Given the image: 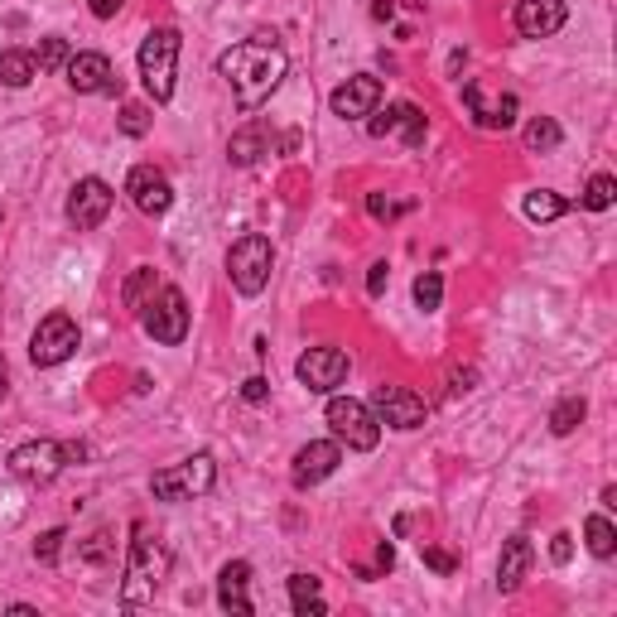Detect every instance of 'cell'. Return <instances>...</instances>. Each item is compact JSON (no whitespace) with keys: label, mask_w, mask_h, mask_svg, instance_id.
Here are the masks:
<instances>
[{"label":"cell","mask_w":617,"mask_h":617,"mask_svg":"<svg viewBox=\"0 0 617 617\" xmlns=\"http://www.w3.org/2000/svg\"><path fill=\"white\" fill-rule=\"evenodd\" d=\"M516 29H521V39H550V34H560L564 20H569V5L564 0H516Z\"/></svg>","instance_id":"obj_17"},{"label":"cell","mask_w":617,"mask_h":617,"mask_svg":"<svg viewBox=\"0 0 617 617\" xmlns=\"http://www.w3.org/2000/svg\"><path fill=\"white\" fill-rule=\"evenodd\" d=\"M217 73L232 82L237 92V107L242 111H256L261 102H270V92L285 82L290 73V54L275 34H251L242 44H232L227 54L217 58Z\"/></svg>","instance_id":"obj_1"},{"label":"cell","mask_w":617,"mask_h":617,"mask_svg":"<svg viewBox=\"0 0 617 617\" xmlns=\"http://www.w3.org/2000/svg\"><path fill=\"white\" fill-rule=\"evenodd\" d=\"M63 540H68V536H63L58 526H54V531H44V536L34 540V560H39V564H58V555H63Z\"/></svg>","instance_id":"obj_35"},{"label":"cell","mask_w":617,"mask_h":617,"mask_svg":"<svg viewBox=\"0 0 617 617\" xmlns=\"http://www.w3.org/2000/svg\"><path fill=\"white\" fill-rule=\"evenodd\" d=\"M82 333H78V319L73 314H44L39 328H34V338H29V362L34 367H58V362H68L73 352H78Z\"/></svg>","instance_id":"obj_8"},{"label":"cell","mask_w":617,"mask_h":617,"mask_svg":"<svg viewBox=\"0 0 617 617\" xmlns=\"http://www.w3.org/2000/svg\"><path fill=\"white\" fill-rule=\"evenodd\" d=\"M140 323H145V333L164 343V348H179L188 338V299L179 285H164L150 295V304L140 309Z\"/></svg>","instance_id":"obj_7"},{"label":"cell","mask_w":617,"mask_h":617,"mask_svg":"<svg viewBox=\"0 0 617 617\" xmlns=\"http://www.w3.org/2000/svg\"><path fill=\"white\" fill-rule=\"evenodd\" d=\"M160 290V280H155V266H135L131 280L121 285V304L131 309V314H140L145 304H150V295Z\"/></svg>","instance_id":"obj_23"},{"label":"cell","mask_w":617,"mask_h":617,"mask_svg":"<svg viewBox=\"0 0 617 617\" xmlns=\"http://www.w3.org/2000/svg\"><path fill=\"white\" fill-rule=\"evenodd\" d=\"M290 603H295L299 617L328 613V603L319 598V579H314V574H290Z\"/></svg>","instance_id":"obj_24"},{"label":"cell","mask_w":617,"mask_h":617,"mask_svg":"<svg viewBox=\"0 0 617 617\" xmlns=\"http://www.w3.org/2000/svg\"><path fill=\"white\" fill-rule=\"evenodd\" d=\"M179 49H184V39H179V29L174 25H155L145 39H140V82H145V92L155 97V102H169L174 97V78H179Z\"/></svg>","instance_id":"obj_3"},{"label":"cell","mask_w":617,"mask_h":617,"mask_svg":"<svg viewBox=\"0 0 617 617\" xmlns=\"http://www.w3.org/2000/svg\"><path fill=\"white\" fill-rule=\"evenodd\" d=\"M68 58H73V49H68V39H63V34L39 39V54H34L39 73H63V68H68Z\"/></svg>","instance_id":"obj_29"},{"label":"cell","mask_w":617,"mask_h":617,"mask_svg":"<svg viewBox=\"0 0 617 617\" xmlns=\"http://www.w3.org/2000/svg\"><path fill=\"white\" fill-rule=\"evenodd\" d=\"M338 463H343V444H338V439H309L295 454L290 478H295V487H314V483H323Z\"/></svg>","instance_id":"obj_18"},{"label":"cell","mask_w":617,"mask_h":617,"mask_svg":"<svg viewBox=\"0 0 617 617\" xmlns=\"http://www.w3.org/2000/svg\"><path fill=\"white\" fill-rule=\"evenodd\" d=\"M550 560H555V564H569V560H574V536H569V531H560V536L550 540Z\"/></svg>","instance_id":"obj_38"},{"label":"cell","mask_w":617,"mask_h":617,"mask_svg":"<svg viewBox=\"0 0 617 617\" xmlns=\"http://www.w3.org/2000/svg\"><path fill=\"white\" fill-rule=\"evenodd\" d=\"M372 415L391 430H420L430 410H425V396H415L410 386H376Z\"/></svg>","instance_id":"obj_12"},{"label":"cell","mask_w":617,"mask_h":617,"mask_svg":"<svg viewBox=\"0 0 617 617\" xmlns=\"http://www.w3.org/2000/svg\"><path fill=\"white\" fill-rule=\"evenodd\" d=\"M584 540H589V555H598V560H613L617 531H613V521H608L603 511H593L589 521H584Z\"/></svg>","instance_id":"obj_27"},{"label":"cell","mask_w":617,"mask_h":617,"mask_svg":"<svg viewBox=\"0 0 617 617\" xmlns=\"http://www.w3.org/2000/svg\"><path fill=\"white\" fill-rule=\"evenodd\" d=\"M323 420H328V430L338 444H348L357 454H367L381 444V420L372 415V405L352 401V396H328V410H323Z\"/></svg>","instance_id":"obj_5"},{"label":"cell","mask_w":617,"mask_h":617,"mask_svg":"<svg viewBox=\"0 0 617 617\" xmlns=\"http://www.w3.org/2000/svg\"><path fill=\"white\" fill-rule=\"evenodd\" d=\"M116 10H121V0H92V15H97V20H111Z\"/></svg>","instance_id":"obj_43"},{"label":"cell","mask_w":617,"mask_h":617,"mask_svg":"<svg viewBox=\"0 0 617 617\" xmlns=\"http://www.w3.org/2000/svg\"><path fill=\"white\" fill-rule=\"evenodd\" d=\"M367 131H372L376 140L401 135L405 145H425V111L410 107V102H396V107H386V111H372Z\"/></svg>","instance_id":"obj_19"},{"label":"cell","mask_w":617,"mask_h":617,"mask_svg":"<svg viewBox=\"0 0 617 617\" xmlns=\"http://www.w3.org/2000/svg\"><path fill=\"white\" fill-rule=\"evenodd\" d=\"M386 280H391V266H386V261H376L372 270H367V295H381V290H386Z\"/></svg>","instance_id":"obj_39"},{"label":"cell","mask_w":617,"mask_h":617,"mask_svg":"<svg viewBox=\"0 0 617 617\" xmlns=\"http://www.w3.org/2000/svg\"><path fill=\"white\" fill-rule=\"evenodd\" d=\"M425 564H430L434 574H454L458 560L449 555V550H439V545H425Z\"/></svg>","instance_id":"obj_36"},{"label":"cell","mask_w":617,"mask_h":617,"mask_svg":"<svg viewBox=\"0 0 617 617\" xmlns=\"http://www.w3.org/2000/svg\"><path fill=\"white\" fill-rule=\"evenodd\" d=\"M111 203H116V193H111L107 179L87 174V179H78L73 193H68V222H73L78 232H97V227L107 222Z\"/></svg>","instance_id":"obj_10"},{"label":"cell","mask_w":617,"mask_h":617,"mask_svg":"<svg viewBox=\"0 0 617 617\" xmlns=\"http://www.w3.org/2000/svg\"><path fill=\"white\" fill-rule=\"evenodd\" d=\"M531 564H536L531 540H526V536H511L507 545H502V560H497V589H502V593H516L521 584H526Z\"/></svg>","instance_id":"obj_21"},{"label":"cell","mask_w":617,"mask_h":617,"mask_svg":"<svg viewBox=\"0 0 617 617\" xmlns=\"http://www.w3.org/2000/svg\"><path fill=\"white\" fill-rule=\"evenodd\" d=\"M584 415H589V405H584V396H569V401H560L555 410H550V434H574L579 425H584Z\"/></svg>","instance_id":"obj_28"},{"label":"cell","mask_w":617,"mask_h":617,"mask_svg":"<svg viewBox=\"0 0 617 617\" xmlns=\"http://www.w3.org/2000/svg\"><path fill=\"white\" fill-rule=\"evenodd\" d=\"M131 555H126V584H121V603L140 608V603H155L164 574H169V545H164L145 521L131 526Z\"/></svg>","instance_id":"obj_2"},{"label":"cell","mask_w":617,"mask_h":617,"mask_svg":"<svg viewBox=\"0 0 617 617\" xmlns=\"http://www.w3.org/2000/svg\"><path fill=\"white\" fill-rule=\"evenodd\" d=\"M5 468L20 478V483H54L58 473L68 468V454H63V444L58 439H29V444H20V449H10V458H5Z\"/></svg>","instance_id":"obj_9"},{"label":"cell","mask_w":617,"mask_h":617,"mask_svg":"<svg viewBox=\"0 0 617 617\" xmlns=\"http://www.w3.org/2000/svg\"><path fill=\"white\" fill-rule=\"evenodd\" d=\"M213 483H217L213 454H193V458H184V463H169V468H160V473L150 478V492H155L160 502H188V497L213 492Z\"/></svg>","instance_id":"obj_6"},{"label":"cell","mask_w":617,"mask_h":617,"mask_svg":"<svg viewBox=\"0 0 617 617\" xmlns=\"http://www.w3.org/2000/svg\"><path fill=\"white\" fill-rule=\"evenodd\" d=\"M116 126H121V135L140 140V135L150 131V107H145V102H126V107H121V116H116Z\"/></svg>","instance_id":"obj_34"},{"label":"cell","mask_w":617,"mask_h":617,"mask_svg":"<svg viewBox=\"0 0 617 617\" xmlns=\"http://www.w3.org/2000/svg\"><path fill=\"white\" fill-rule=\"evenodd\" d=\"M270 145H275V135L261 126V121H251L246 131H237L227 140V160L232 164H256L261 155H270Z\"/></svg>","instance_id":"obj_22"},{"label":"cell","mask_w":617,"mask_h":617,"mask_svg":"<svg viewBox=\"0 0 617 617\" xmlns=\"http://www.w3.org/2000/svg\"><path fill=\"white\" fill-rule=\"evenodd\" d=\"M270 270H275V246L270 237L261 232H246L242 242H232L227 251V275H232V285H237V295H261L270 285Z\"/></svg>","instance_id":"obj_4"},{"label":"cell","mask_w":617,"mask_h":617,"mask_svg":"<svg viewBox=\"0 0 617 617\" xmlns=\"http://www.w3.org/2000/svg\"><path fill=\"white\" fill-rule=\"evenodd\" d=\"M463 102H468L473 121H478L483 131H507V126H516V111H521L516 92H502V97H492V102H487L483 82H473V78L463 82Z\"/></svg>","instance_id":"obj_15"},{"label":"cell","mask_w":617,"mask_h":617,"mask_svg":"<svg viewBox=\"0 0 617 617\" xmlns=\"http://www.w3.org/2000/svg\"><path fill=\"white\" fill-rule=\"evenodd\" d=\"M126 193H131V203L145 217L169 213V203H174V188H169V179H164L155 164H135L131 174H126Z\"/></svg>","instance_id":"obj_14"},{"label":"cell","mask_w":617,"mask_h":617,"mask_svg":"<svg viewBox=\"0 0 617 617\" xmlns=\"http://www.w3.org/2000/svg\"><path fill=\"white\" fill-rule=\"evenodd\" d=\"M367 213H372L376 222H391V217L401 213V208H391V203H386V198H381V193H372V198H367Z\"/></svg>","instance_id":"obj_40"},{"label":"cell","mask_w":617,"mask_h":617,"mask_svg":"<svg viewBox=\"0 0 617 617\" xmlns=\"http://www.w3.org/2000/svg\"><path fill=\"white\" fill-rule=\"evenodd\" d=\"M328 107H333V116H343V121L372 116V111L381 107V78H372V73H357V78H348L343 87H333Z\"/></svg>","instance_id":"obj_16"},{"label":"cell","mask_w":617,"mask_h":617,"mask_svg":"<svg viewBox=\"0 0 617 617\" xmlns=\"http://www.w3.org/2000/svg\"><path fill=\"white\" fill-rule=\"evenodd\" d=\"M473 381H478V372H473V367H463V372L449 376V391H454V396H468V391H473Z\"/></svg>","instance_id":"obj_41"},{"label":"cell","mask_w":617,"mask_h":617,"mask_svg":"<svg viewBox=\"0 0 617 617\" xmlns=\"http://www.w3.org/2000/svg\"><path fill=\"white\" fill-rule=\"evenodd\" d=\"M34 73H39L34 54H25V49H5V54H0V82H5V87H29Z\"/></svg>","instance_id":"obj_25"},{"label":"cell","mask_w":617,"mask_h":617,"mask_svg":"<svg viewBox=\"0 0 617 617\" xmlns=\"http://www.w3.org/2000/svg\"><path fill=\"white\" fill-rule=\"evenodd\" d=\"M521 208H526V217H531V222H555V217L569 213V198L550 193V188H531Z\"/></svg>","instance_id":"obj_26"},{"label":"cell","mask_w":617,"mask_h":617,"mask_svg":"<svg viewBox=\"0 0 617 617\" xmlns=\"http://www.w3.org/2000/svg\"><path fill=\"white\" fill-rule=\"evenodd\" d=\"M613 198H617V179H613V174H593L579 203H584L589 213H608V208H613Z\"/></svg>","instance_id":"obj_30"},{"label":"cell","mask_w":617,"mask_h":617,"mask_svg":"<svg viewBox=\"0 0 617 617\" xmlns=\"http://www.w3.org/2000/svg\"><path fill=\"white\" fill-rule=\"evenodd\" d=\"M78 560L82 564H111L116 560V540H111V531H92V536L78 545Z\"/></svg>","instance_id":"obj_32"},{"label":"cell","mask_w":617,"mask_h":617,"mask_svg":"<svg viewBox=\"0 0 617 617\" xmlns=\"http://www.w3.org/2000/svg\"><path fill=\"white\" fill-rule=\"evenodd\" d=\"M63 78L73 92H107V97H121V78H116V68H111L107 54H73L68 58V68H63Z\"/></svg>","instance_id":"obj_13"},{"label":"cell","mask_w":617,"mask_h":617,"mask_svg":"<svg viewBox=\"0 0 617 617\" xmlns=\"http://www.w3.org/2000/svg\"><path fill=\"white\" fill-rule=\"evenodd\" d=\"M372 15H376V20H396V0H376Z\"/></svg>","instance_id":"obj_44"},{"label":"cell","mask_w":617,"mask_h":617,"mask_svg":"<svg viewBox=\"0 0 617 617\" xmlns=\"http://www.w3.org/2000/svg\"><path fill=\"white\" fill-rule=\"evenodd\" d=\"M251 564L246 560H232L222 564V574H217V603H222V613H237V617H251Z\"/></svg>","instance_id":"obj_20"},{"label":"cell","mask_w":617,"mask_h":617,"mask_svg":"<svg viewBox=\"0 0 617 617\" xmlns=\"http://www.w3.org/2000/svg\"><path fill=\"white\" fill-rule=\"evenodd\" d=\"M295 376L314 396H333V391L348 381V352L343 348H309L295 362Z\"/></svg>","instance_id":"obj_11"},{"label":"cell","mask_w":617,"mask_h":617,"mask_svg":"<svg viewBox=\"0 0 617 617\" xmlns=\"http://www.w3.org/2000/svg\"><path fill=\"white\" fill-rule=\"evenodd\" d=\"M5 391H10V367H5V357H0V401H5Z\"/></svg>","instance_id":"obj_45"},{"label":"cell","mask_w":617,"mask_h":617,"mask_svg":"<svg viewBox=\"0 0 617 617\" xmlns=\"http://www.w3.org/2000/svg\"><path fill=\"white\" fill-rule=\"evenodd\" d=\"M415 304H420L425 314H434V309L444 304V275H439V270H425V275L415 280Z\"/></svg>","instance_id":"obj_33"},{"label":"cell","mask_w":617,"mask_h":617,"mask_svg":"<svg viewBox=\"0 0 617 617\" xmlns=\"http://www.w3.org/2000/svg\"><path fill=\"white\" fill-rule=\"evenodd\" d=\"M391 564H396V550H391V540H381L376 545V574H391Z\"/></svg>","instance_id":"obj_42"},{"label":"cell","mask_w":617,"mask_h":617,"mask_svg":"<svg viewBox=\"0 0 617 617\" xmlns=\"http://www.w3.org/2000/svg\"><path fill=\"white\" fill-rule=\"evenodd\" d=\"M266 396H270V381H266V376H246V381H242V401L261 405Z\"/></svg>","instance_id":"obj_37"},{"label":"cell","mask_w":617,"mask_h":617,"mask_svg":"<svg viewBox=\"0 0 617 617\" xmlns=\"http://www.w3.org/2000/svg\"><path fill=\"white\" fill-rule=\"evenodd\" d=\"M560 140H564V131L555 116H536V121L526 126V150H555Z\"/></svg>","instance_id":"obj_31"}]
</instances>
